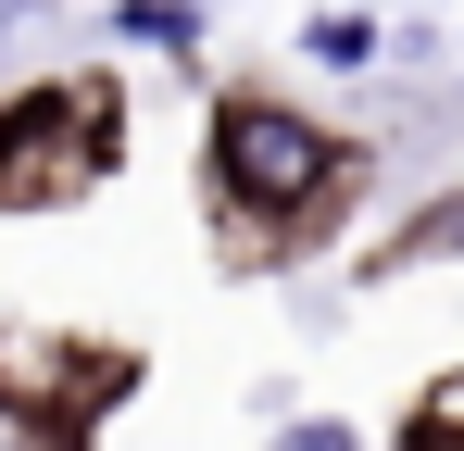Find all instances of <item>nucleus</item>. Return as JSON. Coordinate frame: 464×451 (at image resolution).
Wrapping results in <instances>:
<instances>
[{
  "instance_id": "obj_2",
  "label": "nucleus",
  "mask_w": 464,
  "mask_h": 451,
  "mask_svg": "<svg viewBox=\"0 0 464 451\" xmlns=\"http://www.w3.org/2000/svg\"><path fill=\"white\" fill-rule=\"evenodd\" d=\"M276 451H364V439H352L339 414H302V427H276Z\"/></svg>"
},
{
  "instance_id": "obj_1",
  "label": "nucleus",
  "mask_w": 464,
  "mask_h": 451,
  "mask_svg": "<svg viewBox=\"0 0 464 451\" xmlns=\"http://www.w3.org/2000/svg\"><path fill=\"white\" fill-rule=\"evenodd\" d=\"M214 176L251 188V201H302L314 176H326V139H314L302 113H276V101H227L214 113Z\"/></svg>"
}]
</instances>
